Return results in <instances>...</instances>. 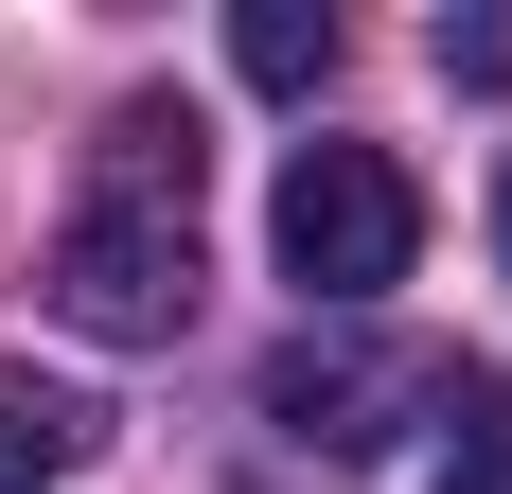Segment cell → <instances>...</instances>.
I'll list each match as a JSON object with an SVG mask.
<instances>
[{
  "label": "cell",
  "mask_w": 512,
  "mask_h": 494,
  "mask_svg": "<svg viewBox=\"0 0 512 494\" xmlns=\"http://www.w3.org/2000/svg\"><path fill=\"white\" fill-rule=\"evenodd\" d=\"M53 318L106 353L195 318V106H106V159L53 230Z\"/></svg>",
  "instance_id": "obj_1"
},
{
  "label": "cell",
  "mask_w": 512,
  "mask_h": 494,
  "mask_svg": "<svg viewBox=\"0 0 512 494\" xmlns=\"http://www.w3.org/2000/svg\"><path fill=\"white\" fill-rule=\"evenodd\" d=\"M265 247H283V283H301L318 318H354V300H389V283H407L424 195H407L371 142H301V159H283V195H265Z\"/></svg>",
  "instance_id": "obj_2"
},
{
  "label": "cell",
  "mask_w": 512,
  "mask_h": 494,
  "mask_svg": "<svg viewBox=\"0 0 512 494\" xmlns=\"http://www.w3.org/2000/svg\"><path fill=\"white\" fill-rule=\"evenodd\" d=\"M460 371H424V353H389V336H283L265 353V424L283 442H318V459H371L407 406H442Z\"/></svg>",
  "instance_id": "obj_3"
},
{
  "label": "cell",
  "mask_w": 512,
  "mask_h": 494,
  "mask_svg": "<svg viewBox=\"0 0 512 494\" xmlns=\"http://www.w3.org/2000/svg\"><path fill=\"white\" fill-rule=\"evenodd\" d=\"M89 389H53V371H0V494H71L89 477Z\"/></svg>",
  "instance_id": "obj_4"
},
{
  "label": "cell",
  "mask_w": 512,
  "mask_h": 494,
  "mask_svg": "<svg viewBox=\"0 0 512 494\" xmlns=\"http://www.w3.org/2000/svg\"><path fill=\"white\" fill-rule=\"evenodd\" d=\"M424 494H512V389H495V371L442 389V477H424Z\"/></svg>",
  "instance_id": "obj_5"
},
{
  "label": "cell",
  "mask_w": 512,
  "mask_h": 494,
  "mask_svg": "<svg viewBox=\"0 0 512 494\" xmlns=\"http://www.w3.org/2000/svg\"><path fill=\"white\" fill-rule=\"evenodd\" d=\"M230 71H248V89H318V71H336V18H318V0H248V18H230Z\"/></svg>",
  "instance_id": "obj_6"
},
{
  "label": "cell",
  "mask_w": 512,
  "mask_h": 494,
  "mask_svg": "<svg viewBox=\"0 0 512 494\" xmlns=\"http://www.w3.org/2000/svg\"><path fill=\"white\" fill-rule=\"evenodd\" d=\"M442 71H460V89H512V0H477V18L442 0Z\"/></svg>",
  "instance_id": "obj_7"
},
{
  "label": "cell",
  "mask_w": 512,
  "mask_h": 494,
  "mask_svg": "<svg viewBox=\"0 0 512 494\" xmlns=\"http://www.w3.org/2000/svg\"><path fill=\"white\" fill-rule=\"evenodd\" d=\"M495 247H512V195H495Z\"/></svg>",
  "instance_id": "obj_8"
}]
</instances>
